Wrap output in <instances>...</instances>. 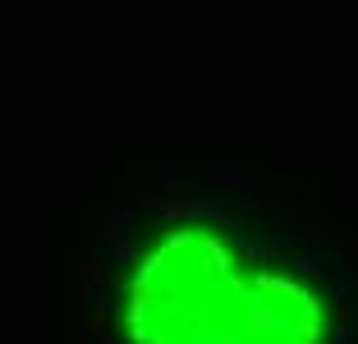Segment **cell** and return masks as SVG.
<instances>
[{"label": "cell", "mask_w": 358, "mask_h": 344, "mask_svg": "<svg viewBox=\"0 0 358 344\" xmlns=\"http://www.w3.org/2000/svg\"><path fill=\"white\" fill-rule=\"evenodd\" d=\"M349 299V275H331V303H345Z\"/></svg>", "instance_id": "3"}, {"label": "cell", "mask_w": 358, "mask_h": 344, "mask_svg": "<svg viewBox=\"0 0 358 344\" xmlns=\"http://www.w3.org/2000/svg\"><path fill=\"white\" fill-rule=\"evenodd\" d=\"M106 252H110V257H120V261H134V257H138V248H134L129 239H120L115 248H106Z\"/></svg>", "instance_id": "5"}, {"label": "cell", "mask_w": 358, "mask_h": 344, "mask_svg": "<svg viewBox=\"0 0 358 344\" xmlns=\"http://www.w3.org/2000/svg\"><path fill=\"white\" fill-rule=\"evenodd\" d=\"M289 266H294L299 275H313V271H317V257H313V252H299V257L289 261Z\"/></svg>", "instance_id": "4"}, {"label": "cell", "mask_w": 358, "mask_h": 344, "mask_svg": "<svg viewBox=\"0 0 358 344\" xmlns=\"http://www.w3.org/2000/svg\"><path fill=\"white\" fill-rule=\"evenodd\" d=\"M239 252H243V257L266 261V257H275V243H262V239H239Z\"/></svg>", "instance_id": "1"}, {"label": "cell", "mask_w": 358, "mask_h": 344, "mask_svg": "<svg viewBox=\"0 0 358 344\" xmlns=\"http://www.w3.org/2000/svg\"><path fill=\"white\" fill-rule=\"evenodd\" d=\"M87 299H92V308H106V303H110V289H101V285H87Z\"/></svg>", "instance_id": "6"}, {"label": "cell", "mask_w": 358, "mask_h": 344, "mask_svg": "<svg viewBox=\"0 0 358 344\" xmlns=\"http://www.w3.org/2000/svg\"><path fill=\"white\" fill-rule=\"evenodd\" d=\"M129 207H134V216L138 211H161V198L157 193H138V198H129Z\"/></svg>", "instance_id": "2"}]
</instances>
